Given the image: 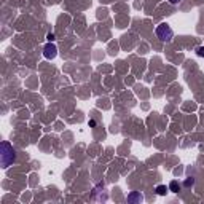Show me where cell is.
<instances>
[{
  "label": "cell",
  "mask_w": 204,
  "mask_h": 204,
  "mask_svg": "<svg viewBox=\"0 0 204 204\" xmlns=\"http://www.w3.org/2000/svg\"><path fill=\"white\" fill-rule=\"evenodd\" d=\"M13 159H15V150H13V147L8 142H3L2 144V164H3V167H8V164L13 163Z\"/></svg>",
  "instance_id": "1"
},
{
  "label": "cell",
  "mask_w": 204,
  "mask_h": 204,
  "mask_svg": "<svg viewBox=\"0 0 204 204\" xmlns=\"http://www.w3.org/2000/svg\"><path fill=\"white\" fill-rule=\"evenodd\" d=\"M156 35H158V38H161L163 41H169L172 38L174 32H172V29L167 24H159L158 29H156Z\"/></svg>",
  "instance_id": "2"
},
{
  "label": "cell",
  "mask_w": 204,
  "mask_h": 204,
  "mask_svg": "<svg viewBox=\"0 0 204 204\" xmlns=\"http://www.w3.org/2000/svg\"><path fill=\"white\" fill-rule=\"evenodd\" d=\"M45 56H46L48 59H50V58H54V56H56V48L48 45V46H46V50H45Z\"/></svg>",
  "instance_id": "3"
},
{
  "label": "cell",
  "mask_w": 204,
  "mask_h": 204,
  "mask_svg": "<svg viewBox=\"0 0 204 204\" xmlns=\"http://www.w3.org/2000/svg\"><path fill=\"white\" fill-rule=\"evenodd\" d=\"M167 191H169V188H167L166 185H158L156 187V193L158 195H166Z\"/></svg>",
  "instance_id": "4"
},
{
  "label": "cell",
  "mask_w": 204,
  "mask_h": 204,
  "mask_svg": "<svg viewBox=\"0 0 204 204\" xmlns=\"http://www.w3.org/2000/svg\"><path fill=\"white\" fill-rule=\"evenodd\" d=\"M128 199L129 201H132V199H140V201H142V196H140V195H132V196H129Z\"/></svg>",
  "instance_id": "5"
},
{
  "label": "cell",
  "mask_w": 204,
  "mask_h": 204,
  "mask_svg": "<svg viewBox=\"0 0 204 204\" xmlns=\"http://www.w3.org/2000/svg\"><path fill=\"white\" fill-rule=\"evenodd\" d=\"M171 190H172V191H175V190H177L179 188V185H177V182H172V184H171V187H169Z\"/></svg>",
  "instance_id": "6"
},
{
  "label": "cell",
  "mask_w": 204,
  "mask_h": 204,
  "mask_svg": "<svg viewBox=\"0 0 204 204\" xmlns=\"http://www.w3.org/2000/svg\"><path fill=\"white\" fill-rule=\"evenodd\" d=\"M198 54H199V56H204V48H199V50H198Z\"/></svg>",
  "instance_id": "7"
},
{
  "label": "cell",
  "mask_w": 204,
  "mask_h": 204,
  "mask_svg": "<svg viewBox=\"0 0 204 204\" xmlns=\"http://www.w3.org/2000/svg\"><path fill=\"white\" fill-rule=\"evenodd\" d=\"M48 40L53 41V40H54V35H53V34H50V35H48Z\"/></svg>",
  "instance_id": "8"
},
{
  "label": "cell",
  "mask_w": 204,
  "mask_h": 204,
  "mask_svg": "<svg viewBox=\"0 0 204 204\" xmlns=\"http://www.w3.org/2000/svg\"><path fill=\"white\" fill-rule=\"evenodd\" d=\"M169 2H171V3H174V5H175V3H179V2H180V0H169Z\"/></svg>",
  "instance_id": "9"
}]
</instances>
